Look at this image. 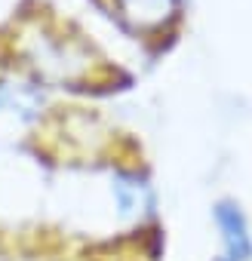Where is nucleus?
Returning <instances> with one entry per match:
<instances>
[{
  "instance_id": "nucleus-1",
  "label": "nucleus",
  "mask_w": 252,
  "mask_h": 261,
  "mask_svg": "<svg viewBox=\"0 0 252 261\" xmlns=\"http://www.w3.org/2000/svg\"><path fill=\"white\" fill-rule=\"evenodd\" d=\"M215 221L224 233V243H228V252L234 261H246L252 255V240H249V227H246V218L243 212L234 206V203H218L215 206Z\"/></svg>"
}]
</instances>
